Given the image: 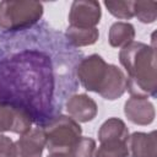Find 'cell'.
<instances>
[{
    "label": "cell",
    "mask_w": 157,
    "mask_h": 157,
    "mask_svg": "<svg viewBox=\"0 0 157 157\" xmlns=\"http://www.w3.org/2000/svg\"><path fill=\"white\" fill-rule=\"evenodd\" d=\"M42 129L45 135V148L49 153H71L82 132L77 121L63 114Z\"/></svg>",
    "instance_id": "cell-4"
},
{
    "label": "cell",
    "mask_w": 157,
    "mask_h": 157,
    "mask_svg": "<svg viewBox=\"0 0 157 157\" xmlns=\"http://www.w3.org/2000/svg\"><path fill=\"white\" fill-rule=\"evenodd\" d=\"M126 118L137 125H148L155 120L156 112L153 104L147 98L130 97L124 104Z\"/></svg>",
    "instance_id": "cell-10"
},
{
    "label": "cell",
    "mask_w": 157,
    "mask_h": 157,
    "mask_svg": "<svg viewBox=\"0 0 157 157\" xmlns=\"http://www.w3.org/2000/svg\"><path fill=\"white\" fill-rule=\"evenodd\" d=\"M119 61L126 71V90L131 97H156V49L141 42H132L119 53Z\"/></svg>",
    "instance_id": "cell-2"
},
{
    "label": "cell",
    "mask_w": 157,
    "mask_h": 157,
    "mask_svg": "<svg viewBox=\"0 0 157 157\" xmlns=\"http://www.w3.org/2000/svg\"><path fill=\"white\" fill-rule=\"evenodd\" d=\"M134 38L135 28L129 22H115L109 28L108 40L113 48H124L132 43Z\"/></svg>",
    "instance_id": "cell-13"
},
{
    "label": "cell",
    "mask_w": 157,
    "mask_h": 157,
    "mask_svg": "<svg viewBox=\"0 0 157 157\" xmlns=\"http://www.w3.org/2000/svg\"><path fill=\"white\" fill-rule=\"evenodd\" d=\"M44 147V131L37 126L21 135V137L13 142V157H42Z\"/></svg>",
    "instance_id": "cell-8"
},
{
    "label": "cell",
    "mask_w": 157,
    "mask_h": 157,
    "mask_svg": "<svg viewBox=\"0 0 157 157\" xmlns=\"http://www.w3.org/2000/svg\"><path fill=\"white\" fill-rule=\"evenodd\" d=\"M48 157H72L71 153H49Z\"/></svg>",
    "instance_id": "cell-21"
},
{
    "label": "cell",
    "mask_w": 157,
    "mask_h": 157,
    "mask_svg": "<svg viewBox=\"0 0 157 157\" xmlns=\"http://www.w3.org/2000/svg\"><path fill=\"white\" fill-rule=\"evenodd\" d=\"M69 117L77 123H87L96 118L98 113L97 103L85 93L72 94L65 103Z\"/></svg>",
    "instance_id": "cell-9"
},
{
    "label": "cell",
    "mask_w": 157,
    "mask_h": 157,
    "mask_svg": "<svg viewBox=\"0 0 157 157\" xmlns=\"http://www.w3.org/2000/svg\"><path fill=\"white\" fill-rule=\"evenodd\" d=\"M96 141L91 137L81 136L76 146L71 151L72 157H94Z\"/></svg>",
    "instance_id": "cell-19"
},
{
    "label": "cell",
    "mask_w": 157,
    "mask_h": 157,
    "mask_svg": "<svg viewBox=\"0 0 157 157\" xmlns=\"http://www.w3.org/2000/svg\"><path fill=\"white\" fill-rule=\"evenodd\" d=\"M126 91V76L123 72L121 69H119L117 65L109 64L108 67V75L104 81V85L98 93L104 99L114 101L119 97H121Z\"/></svg>",
    "instance_id": "cell-12"
},
{
    "label": "cell",
    "mask_w": 157,
    "mask_h": 157,
    "mask_svg": "<svg viewBox=\"0 0 157 157\" xmlns=\"http://www.w3.org/2000/svg\"><path fill=\"white\" fill-rule=\"evenodd\" d=\"M128 150L130 157H157L156 131L134 132L129 135Z\"/></svg>",
    "instance_id": "cell-11"
},
{
    "label": "cell",
    "mask_w": 157,
    "mask_h": 157,
    "mask_svg": "<svg viewBox=\"0 0 157 157\" xmlns=\"http://www.w3.org/2000/svg\"><path fill=\"white\" fill-rule=\"evenodd\" d=\"M109 64L98 54L83 56L76 69L78 83L87 91L99 93L108 75Z\"/></svg>",
    "instance_id": "cell-5"
},
{
    "label": "cell",
    "mask_w": 157,
    "mask_h": 157,
    "mask_svg": "<svg viewBox=\"0 0 157 157\" xmlns=\"http://www.w3.org/2000/svg\"><path fill=\"white\" fill-rule=\"evenodd\" d=\"M110 139H129V129L125 125V123L119 118H109L101 125L98 130L99 142Z\"/></svg>",
    "instance_id": "cell-15"
},
{
    "label": "cell",
    "mask_w": 157,
    "mask_h": 157,
    "mask_svg": "<svg viewBox=\"0 0 157 157\" xmlns=\"http://www.w3.org/2000/svg\"><path fill=\"white\" fill-rule=\"evenodd\" d=\"M0 157H13V141L6 135H0Z\"/></svg>",
    "instance_id": "cell-20"
},
{
    "label": "cell",
    "mask_w": 157,
    "mask_h": 157,
    "mask_svg": "<svg viewBox=\"0 0 157 157\" xmlns=\"http://www.w3.org/2000/svg\"><path fill=\"white\" fill-rule=\"evenodd\" d=\"M128 140L110 139L101 142L94 152V157H128Z\"/></svg>",
    "instance_id": "cell-16"
},
{
    "label": "cell",
    "mask_w": 157,
    "mask_h": 157,
    "mask_svg": "<svg viewBox=\"0 0 157 157\" xmlns=\"http://www.w3.org/2000/svg\"><path fill=\"white\" fill-rule=\"evenodd\" d=\"M43 16V5L38 1L5 0L0 2V29L21 31L38 23Z\"/></svg>",
    "instance_id": "cell-3"
},
{
    "label": "cell",
    "mask_w": 157,
    "mask_h": 157,
    "mask_svg": "<svg viewBox=\"0 0 157 157\" xmlns=\"http://www.w3.org/2000/svg\"><path fill=\"white\" fill-rule=\"evenodd\" d=\"M31 118L20 108L0 102V132L11 131L23 135L32 128Z\"/></svg>",
    "instance_id": "cell-7"
},
{
    "label": "cell",
    "mask_w": 157,
    "mask_h": 157,
    "mask_svg": "<svg viewBox=\"0 0 157 157\" xmlns=\"http://www.w3.org/2000/svg\"><path fill=\"white\" fill-rule=\"evenodd\" d=\"M104 6L117 18L130 20L134 17V1H104Z\"/></svg>",
    "instance_id": "cell-18"
},
{
    "label": "cell",
    "mask_w": 157,
    "mask_h": 157,
    "mask_svg": "<svg viewBox=\"0 0 157 157\" xmlns=\"http://www.w3.org/2000/svg\"><path fill=\"white\" fill-rule=\"evenodd\" d=\"M102 11L98 1L76 0L69 12V26L78 28H94L101 21Z\"/></svg>",
    "instance_id": "cell-6"
},
{
    "label": "cell",
    "mask_w": 157,
    "mask_h": 157,
    "mask_svg": "<svg viewBox=\"0 0 157 157\" xmlns=\"http://www.w3.org/2000/svg\"><path fill=\"white\" fill-rule=\"evenodd\" d=\"M64 34H65L66 39L70 42V44L77 49L81 47L92 45L99 38V32H98L97 27H94V28H78V27L69 26Z\"/></svg>",
    "instance_id": "cell-14"
},
{
    "label": "cell",
    "mask_w": 157,
    "mask_h": 157,
    "mask_svg": "<svg viewBox=\"0 0 157 157\" xmlns=\"http://www.w3.org/2000/svg\"><path fill=\"white\" fill-rule=\"evenodd\" d=\"M134 16L142 23H152L157 18L156 1H134Z\"/></svg>",
    "instance_id": "cell-17"
},
{
    "label": "cell",
    "mask_w": 157,
    "mask_h": 157,
    "mask_svg": "<svg viewBox=\"0 0 157 157\" xmlns=\"http://www.w3.org/2000/svg\"><path fill=\"white\" fill-rule=\"evenodd\" d=\"M83 53L47 21L21 31L0 29V102L23 110L39 128L59 115L78 90Z\"/></svg>",
    "instance_id": "cell-1"
}]
</instances>
